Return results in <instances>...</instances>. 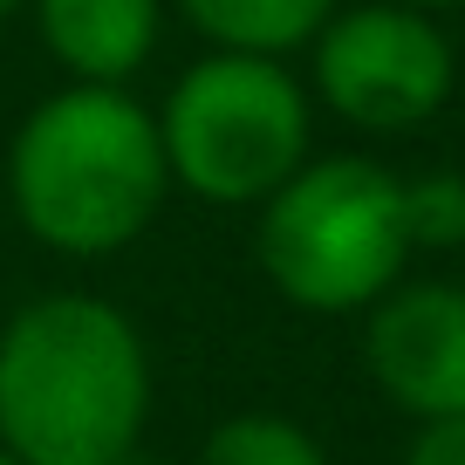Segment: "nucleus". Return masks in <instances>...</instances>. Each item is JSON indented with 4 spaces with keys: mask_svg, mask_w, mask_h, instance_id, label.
Masks as SVG:
<instances>
[{
    "mask_svg": "<svg viewBox=\"0 0 465 465\" xmlns=\"http://www.w3.org/2000/svg\"><path fill=\"white\" fill-rule=\"evenodd\" d=\"M151 356L96 294H42L0 329V445L21 465H131Z\"/></svg>",
    "mask_w": 465,
    "mask_h": 465,
    "instance_id": "f257e3e1",
    "label": "nucleus"
},
{
    "mask_svg": "<svg viewBox=\"0 0 465 465\" xmlns=\"http://www.w3.org/2000/svg\"><path fill=\"white\" fill-rule=\"evenodd\" d=\"M21 226L69 261L131 247L172 192L158 116L110 83H69L35 103L7 151Z\"/></svg>",
    "mask_w": 465,
    "mask_h": 465,
    "instance_id": "f03ea898",
    "label": "nucleus"
},
{
    "mask_svg": "<svg viewBox=\"0 0 465 465\" xmlns=\"http://www.w3.org/2000/svg\"><path fill=\"white\" fill-rule=\"evenodd\" d=\"M261 267L294 308L349 315L397 288L411 261L404 178L370 158H315L261 199Z\"/></svg>",
    "mask_w": 465,
    "mask_h": 465,
    "instance_id": "7ed1b4c3",
    "label": "nucleus"
},
{
    "mask_svg": "<svg viewBox=\"0 0 465 465\" xmlns=\"http://www.w3.org/2000/svg\"><path fill=\"white\" fill-rule=\"evenodd\" d=\"M172 185L205 205H261L308 164V96L281 55L192 62L158 116Z\"/></svg>",
    "mask_w": 465,
    "mask_h": 465,
    "instance_id": "20e7f679",
    "label": "nucleus"
},
{
    "mask_svg": "<svg viewBox=\"0 0 465 465\" xmlns=\"http://www.w3.org/2000/svg\"><path fill=\"white\" fill-rule=\"evenodd\" d=\"M451 42L424 7H349L315 35V89L356 131H418L451 96Z\"/></svg>",
    "mask_w": 465,
    "mask_h": 465,
    "instance_id": "39448f33",
    "label": "nucleus"
},
{
    "mask_svg": "<svg viewBox=\"0 0 465 465\" xmlns=\"http://www.w3.org/2000/svg\"><path fill=\"white\" fill-rule=\"evenodd\" d=\"M363 363L411 418H465V288L411 281L370 302Z\"/></svg>",
    "mask_w": 465,
    "mask_h": 465,
    "instance_id": "423d86ee",
    "label": "nucleus"
},
{
    "mask_svg": "<svg viewBox=\"0 0 465 465\" xmlns=\"http://www.w3.org/2000/svg\"><path fill=\"white\" fill-rule=\"evenodd\" d=\"M158 0H35L42 48L75 83L124 89L158 48Z\"/></svg>",
    "mask_w": 465,
    "mask_h": 465,
    "instance_id": "0eeeda50",
    "label": "nucleus"
},
{
    "mask_svg": "<svg viewBox=\"0 0 465 465\" xmlns=\"http://www.w3.org/2000/svg\"><path fill=\"white\" fill-rule=\"evenodd\" d=\"M178 7L232 55H288L315 42L322 21L335 15V0H178Z\"/></svg>",
    "mask_w": 465,
    "mask_h": 465,
    "instance_id": "6e6552de",
    "label": "nucleus"
},
{
    "mask_svg": "<svg viewBox=\"0 0 465 465\" xmlns=\"http://www.w3.org/2000/svg\"><path fill=\"white\" fill-rule=\"evenodd\" d=\"M199 465H329V459H322V445L294 418L247 411V418H226L213 438H205Z\"/></svg>",
    "mask_w": 465,
    "mask_h": 465,
    "instance_id": "1a4fd4ad",
    "label": "nucleus"
},
{
    "mask_svg": "<svg viewBox=\"0 0 465 465\" xmlns=\"http://www.w3.org/2000/svg\"><path fill=\"white\" fill-rule=\"evenodd\" d=\"M404 226L411 247H465V172L404 178Z\"/></svg>",
    "mask_w": 465,
    "mask_h": 465,
    "instance_id": "9d476101",
    "label": "nucleus"
},
{
    "mask_svg": "<svg viewBox=\"0 0 465 465\" xmlns=\"http://www.w3.org/2000/svg\"><path fill=\"white\" fill-rule=\"evenodd\" d=\"M404 465H465V418H424Z\"/></svg>",
    "mask_w": 465,
    "mask_h": 465,
    "instance_id": "9b49d317",
    "label": "nucleus"
},
{
    "mask_svg": "<svg viewBox=\"0 0 465 465\" xmlns=\"http://www.w3.org/2000/svg\"><path fill=\"white\" fill-rule=\"evenodd\" d=\"M404 7H424V15H431V7H465V0H404Z\"/></svg>",
    "mask_w": 465,
    "mask_h": 465,
    "instance_id": "f8f14e48",
    "label": "nucleus"
},
{
    "mask_svg": "<svg viewBox=\"0 0 465 465\" xmlns=\"http://www.w3.org/2000/svg\"><path fill=\"white\" fill-rule=\"evenodd\" d=\"M15 7H21V0H0V21H7V15H15Z\"/></svg>",
    "mask_w": 465,
    "mask_h": 465,
    "instance_id": "ddd939ff",
    "label": "nucleus"
},
{
    "mask_svg": "<svg viewBox=\"0 0 465 465\" xmlns=\"http://www.w3.org/2000/svg\"><path fill=\"white\" fill-rule=\"evenodd\" d=\"M0 465H21V459H15V451H7V445H0Z\"/></svg>",
    "mask_w": 465,
    "mask_h": 465,
    "instance_id": "4468645a",
    "label": "nucleus"
}]
</instances>
